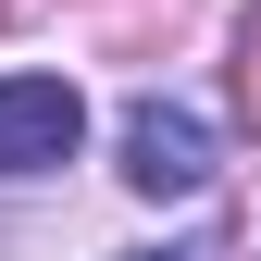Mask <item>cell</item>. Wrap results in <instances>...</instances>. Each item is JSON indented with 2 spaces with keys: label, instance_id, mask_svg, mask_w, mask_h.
<instances>
[{
  "label": "cell",
  "instance_id": "1",
  "mask_svg": "<svg viewBox=\"0 0 261 261\" xmlns=\"http://www.w3.org/2000/svg\"><path fill=\"white\" fill-rule=\"evenodd\" d=\"M75 137H87L75 75H0V174H50L75 162Z\"/></svg>",
  "mask_w": 261,
  "mask_h": 261
},
{
  "label": "cell",
  "instance_id": "2",
  "mask_svg": "<svg viewBox=\"0 0 261 261\" xmlns=\"http://www.w3.org/2000/svg\"><path fill=\"white\" fill-rule=\"evenodd\" d=\"M124 187H149V199L212 187V124L174 112V100H137V112H124Z\"/></svg>",
  "mask_w": 261,
  "mask_h": 261
},
{
  "label": "cell",
  "instance_id": "3",
  "mask_svg": "<svg viewBox=\"0 0 261 261\" xmlns=\"http://www.w3.org/2000/svg\"><path fill=\"white\" fill-rule=\"evenodd\" d=\"M237 87H249V112H261V25H249V62H237Z\"/></svg>",
  "mask_w": 261,
  "mask_h": 261
},
{
  "label": "cell",
  "instance_id": "4",
  "mask_svg": "<svg viewBox=\"0 0 261 261\" xmlns=\"http://www.w3.org/2000/svg\"><path fill=\"white\" fill-rule=\"evenodd\" d=\"M137 261H199V249H137Z\"/></svg>",
  "mask_w": 261,
  "mask_h": 261
}]
</instances>
